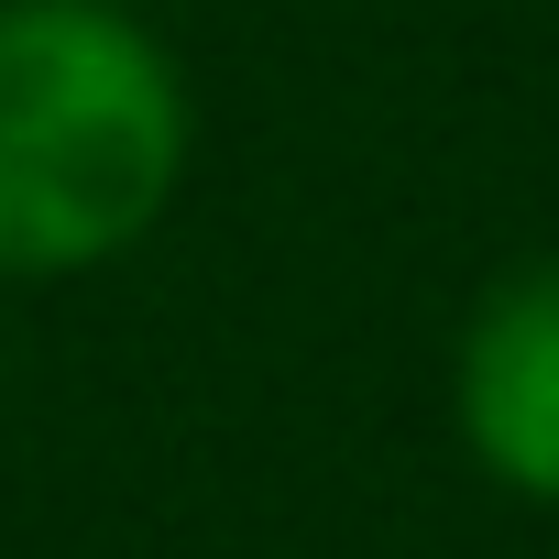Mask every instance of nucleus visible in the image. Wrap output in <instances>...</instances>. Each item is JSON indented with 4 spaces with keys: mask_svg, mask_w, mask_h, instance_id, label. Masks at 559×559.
<instances>
[{
    "mask_svg": "<svg viewBox=\"0 0 559 559\" xmlns=\"http://www.w3.org/2000/svg\"><path fill=\"white\" fill-rule=\"evenodd\" d=\"M187 78L121 0H0V274L132 252L187 176Z\"/></svg>",
    "mask_w": 559,
    "mask_h": 559,
    "instance_id": "f257e3e1",
    "label": "nucleus"
},
{
    "mask_svg": "<svg viewBox=\"0 0 559 559\" xmlns=\"http://www.w3.org/2000/svg\"><path fill=\"white\" fill-rule=\"evenodd\" d=\"M461 439L504 493L559 504V263L483 286L461 330Z\"/></svg>",
    "mask_w": 559,
    "mask_h": 559,
    "instance_id": "f03ea898",
    "label": "nucleus"
}]
</instances>
